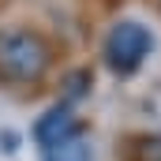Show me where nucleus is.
I'll list each match as a JSON object with an SVG mask.
<instances>
[{
	"label": "nucleus",
	"instance_id": "1",
	"mask_svg": "<svg viewBox=\"0 0 161 161\" xmlns=\"http://www.w3.org/2000/svg\"><path fill=\"white\" fill-rule=\"evenodd\" d=\"M53 68V45L38 30H0V82L34 86Z\"/></svg>",
	"mask_w": 161,
	"mask_h": 161
},
{
	"label": "nucleus",
	"instance_id": "2",
	"mask_svg": "<svg viewBox=\"0 0 161 161\" xmlns=\"http://www.w3.org/2000/svg\"><path fill=\"white\" fill-rule=\"evenodd\" d=\"M154 49V34L139 19H120L105 38V64L116 75H131Z\"/></svg>",
	"mask_w": 161,
	"mask_h": 161
},
{
	"label": "nucleus",
	"instance_id": "3",
	"mask_svg": "<svg viewBox=\"0 0 161 161\" xmlns=\"http://www.w3.org/2000/svg\"><path fill=\"white\" fill-rule=\"evenodd\" d=\"M82 124L75 120V113H71V105H56V109H49L38 124H34V139L41 142V150H49V146H56V142H64V139H71V135H79Z\"/></svg>",
	"mask_w": 161,
	"mask_h": 161
},
{
	"label": "nucleus",
	"instance_id": "4",
	"mask_svg": "<svg viewBox=\"0 0 161 161\" xmlns=\"http://www.w3.org/2000/svg\"><path fill=\"white\" fill-rule=\"evenodd\" d=\"M45 161H94V158H90V146H86V139H82V131H79V135L49 146L45 150Z\"/></svg>",
	"mask_w": 161,
	"mask_h": 161
},
{
	"label": "nucleus",
	"instance_id": "5",
	"mask_svg": "<svg viewBox=\"0 0 161 161\" xmlns=\"http://www.w3.org/2000/svg\"><path fill=\"white\" fill-rule=\"evenodd\" d=\"M64 82H68V90H64V105H68V101H75V97L86 94V86H90V71H71Z\"/></svg>",
	"mask_w": 161,
	"mask_h": 161
}]
</instances>
